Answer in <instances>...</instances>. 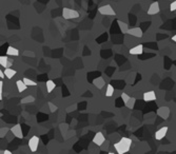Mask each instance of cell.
Wrapping results in <instances>:
<instances>
[{"instance_id": "obj_18", "label": "cell", "mask_w": 176, "mask_h": 154, "mask_svg": "<svg viewBox=\"0 0 176 154\" xmlns=\"http://www.w3.org/2000/svg\"><path fill=\"white\" fill-rule=\"evenodd\" d=\"M55 87H56V85L53 80H47V91L49 92V93H51V92L55 89Z\"/></svg>"}, {"instance_id": "obj_21", "label": "cell", "mask_w": 176, "mask_h": 154, "mask_svg": "<svg viewBox=\"0 0 176 154\" xmlns=\"http://www.w3.org/2000/svg\"><path fill=\"white\" fill-rule=\"evenodd\" d=\"M135 102H136V99L135 98H130V100L127 102V104H124V105L127 106L129 109H133L134 108V105H135Z\"/></svg>"}, {"instance_id": "obj_24", "label": "cell", "mask_w": 176, "mask_h": 154, "mask_svg": "<svg viewBox=\"0 0 176 154\" xmlns=\"http://www.w3.org/2000/svg\"><path fill=\"white\" fill-rule=\"evenodd\" d=\"M170 11L171 12H174L176 11V0H174L173 2L170 4Z\"/></svg>"}, {"instance_id": "obj_15", "label": "cell", "mask_w": 176, "mask_h": 154, "mask_svg": "<svg viewBox=\"0 0 176 154\" xmlns=\"http://www.w3.org/2000/svg\"><path fill=\"white\" fill-rule=\"evenodd\" d=\"M16 70L12 69V68H6V70H4V74H6V78H8V79H12L13 77L16 75Z\"/></svg>"}, {"instance_id": "obj_6", "label": "cell", "mask_w": 176, "mask_h": 154, "mask_svg": "<svg viewBox=\"0 0 176 154\" xmlns=\"http://www.w3.org/2000/svg\"><path fill=\"white\" fill-rule=\"evenodd\" d=\"M168 130H169L168 127H162V128L158 129L156 132H155V134H154L155 139H156V140H161L162 138H165V136L167 135V133H168Z\"/></svg>"}, {"instance_id": "obj_17", "label": "cell", "mask_w": 176, "mask_h": 154, "mask_svg": "<svg viewBox=\"0 0 176 154\" xmlns=\"http://www.w3.org/2000/svg\"><path fill=\"white\" fill-rule=\"evenodd\" d=\"M6 55L8 56H18L19 55V51L18 49L14 47H8L6 50Z\"/></svg>"}, {"instance_id": "obj_8", "label": "cell", "mask_w": 176, "mask_h": 154, "mask_svg": "<svg viewBox=\"0 0 176 154\" xmlns=\"http://www.w3.org/2000/svg\"><path fill=\"white\" fill-rule=\"evenodd\" d=\"M157 115L163 119H167L170 115V109L168 107H160L157 110Z\"/></svg>"}, {"instance_id": "obj_3", "label": "cell", "mask_w": 176, "mask_h": 154, "mask_svg": "<svg viewBox=\"0 0 176 154\" xmlns=\"http://www.w3.org/2000/svg\"><path fill=\"white\" fill-rule=\"evenodd\" d=\"M98 12L100 13L101 15H105V16H114L116 14L115 11L113 10V8L109 4L107 6H99L98 8Z\"/></svg>"}, {"instance_id": "obj_29", "label": "cell", "mask_w": 176, "mask_h": 154, "mask_svg": "<svg viewBox=\"0 0 176 154\" xmlns=\"http://www.w3.org/2000/svg\"><path fill=\"white\" fill-rule=\"evenodd\" d=\"M2 154H13L10 150H4V151H2Z\"/></svg>"}, {"instance_id": "obj_7", "label": "cell", "mask_w": 176, "mask_h": 154, "mask_svg": "<svg viewBox=\"0 0 176 154\" xmlns=\"http://www.w3.org/2000/svg\"><path fill=\"white\" fill-rule=\"evenodd\" d=\"M159 12H160V6H159V3L157 2V1L151 3L148 8V15H156L158 14Z\"/></svg>"}, {"instance_id": "obj_1", "label": "cell", "mask_w": 176, "mask_h": 154, "mask_svg": "<svg viewBox=\"0 0 176 154\" xmlns=\"http://www.w3.org/2000/svg\"><path fill=\"white\" fill-rule=\"evenodd\" d=\"M131 145H132V139L131 138L122 137L120 138L118 143H116L114 145V148H115L116 152L118 154H126L127 152H129Z\"/></svg>"}, {"instance_id": "obj_19", "label": "cell", "mask_w": 176, "mask_h": 154, "mask_svg": "<svg viewBox=\"0 0 176 154\" xmlns=\"http://www.w3.org/2000/svg\"><path fill=\"white\" fill-rule=\"evenodd\" d=\"M114 94V88H113L112 85H108L107 87V91H105V96L111 97Z\"/></svg>"}, {"instance_id": "obj_20", "label": "cell", "mask_w": 176, "mask_h": 154, "mask_svg": "<svg viewBox=\"0 0 176 154\" xmlns=\"http://www.w3.org/2000/svg\"><path fill=\"white\" fill-rule=\"evenodd\" d=\"M118 24H119V27H120L121 31H122L124 33H128L129 29H128V24H127V23H124V22H121V21H118Z\"/></svg>"}, {"instance_id": "obj_10", "label": "cell", "mask_w": 176, "mask_h": 154, "mask_svg": "<svg viewBox=\"0 0 176 154\" xmlns=\"http://www.w3.org/2000/svg\"><path fill=\"white\" fill-rule=\"evenodd\" d=\"M105 137L103 136V134H102L101 132H97L93 137V143L95 144V145H97V146H101L102 144L105 143Z\"/></svg>"}, {"instance_id": "obj_16", "label": "cell", "mask_w": 176, "mask_h": 154, "mask_svg": "<svg viewBox=\"0 0 176 154\" xmlns=\"http://www.w3.org/2000/svg\"><path fill=\"white\" fill-rule=\"evenodd\" d=\"M93 83L97 89H102V87L105 85V80L102 77H97L96 79H94Z\"/></svg>"}, {"instance_id": "obj_23", "label": "cell", "mask_w": 176, "mask_h": 154, "mask_svg": "<svg viewBox=\"0 0 176 154\" xmlns=\"http://www.w3.org/2000/svg\"><path fill=\"white\" fill-rule=\"evenodd\" d=\"M121 98H122V102H124V104H127V102L130 100V98H131V97H130L127 93H122V94H121Z\"/></svg>"}, {"instance_id": "obj_13", "label": "cell", "mask_w": 176, "mask_h": 154, "mask_svg": "<svg viewBox=\"0 0 176 154\" xmlns=\"http://www.w3.org/2000/svg\"><path fill=\"white\" fill-rule=\"evenodd\" d=\"M12 61L8 60V55L6 56H0V64H1V66H3L4 69H6V68H11V64H12Z\"/></svg>"}, {"instance_id": "obj_5", "label": "cell", "mask_w": 176, "mask_h": 154, "mask_svg": "<svg viewBox=\"0 0 176 154\" xmlns=\"http://www.w3.org/2000/svg\"><path fill=\"white\" fill-rule=\"evenodd\" d=\"M10 131H11L12 133H13V135H14L15 137L17 138H23V132H22V129H21V126H20L19 124L15 125V126H13L10 129Z\"/></svg>"}, {"instance_id": "obj_27", "label": "cell", "mask_w": 176, "mask_h": 154, "mask_svg": "<svg viewBox=\"0 0 176 154\" xmlns=\"http://www.w3.org/2000/svg\"><path fill=\"white\" fill-rule=\"evenodd\" d=\"M8 128H6V129L3 130V129H1V137H3V132H4V134H6V132H8Z\"/></svg>"}, {"instance_id": "obj_2", "label": "cell", "mask_w": 176, "mask_h": 154, "mask_svg": "<svg viewBox=\"0 0 176 154\" xmlns=\"http://www.w3.org/2000/svg\"><path fill=\"white\" fill-rule=\"evenodd\" d=\"M62 17L64 19H74V18H78L79 17V13L75 10H72L69 8H64L62 10Z\"/></svg>"}, {"instance_id": "obj_31", "label": "cell", "mask_w": 176, "mask_h": 154, "mask_svg": "<svg viewBox=\"0 0 176 154\" xmlns=\"http://www.w3.org/2000/svg\"><path fill=\"white\" fill-rule=\"evenodd\" d=\"M108 154H115V153H113V152H110V153H108Z\"/></svg>"}, {"instance_id": "obj_4", "label": "cell", "mask_w": 176, "mask_h": 154, "mask_svg": "<svg viewBox=\"0 0 176 154\" xmlns=\"http://www.w3.org/2000/svg\"><path fill=\"white\" fill-rule=\"evenodd\" d=\"M39 139L38 136H32L29 140V148L32 152H36L37 151V149H38V145H39Z\"/></svg>"}, {"instance_id": "obj_26", "label": "cell", "mask_w": 176, "mask_h": 154, "mask_svg": "<svg viewBox=\"0 0 176 154\" xmlns=\"http://www.w3.org/2000/svg\"><path fill=\"white\" fill-rule=\"evenodd\" d=\"M28 100H30V102H34V98H33V97L28 96V97H25L24 99H22L21 102H28Z\"/></svg>"}, {"instance_id": "obj_22", "label": "cell", "mask_w": 176, "mask_h": 154, "mask_svg": "<svg viewBox=\"0 0 176 154\" xmlns=\"http://www.w3.org/2000/svg\"><path fill=\"white\" fill-rule=\"evenodd\" d=\"M23 81H24V83L27 85H36V83L35 81H34V80H32V79H30V78H27V77H24V78H23Z\"/></svg>"}, {"instance_id": "obj_28", "label": "cell", "mask_w": 176, "mask_h": 154, "mask_svg": "<svg viewBox=\"0 0 176 154\" xmlns=\"http://www.w3.org/2000/svg\"><path fill=\"white\" fill-rule=\"evenodd\" d=\"M4 76H6V74L3 73V71H0V78H1V79H3V78H4Z\"/></svg>"}, {"instance_id": "obj_11", "label": "cell", "mask_w": 176, "mask_h": 154, "mask_svg": "<svg viewBox=\"0 0 176 154\" xmlns=\"http://www.w3.org/2000/svg\"><path fill=\"white\" fill-rule=\"evenodd\" d=\"M142 52H143L142 44H137V46H135L134 48L130 49L129 51V53L131 55H140V54H142Z\"/></svg>"}, {"instance_id": "obj_14", "label": "cell", "mask_w": 176, "mask_h": 154, "mask_svg": "<svg viewBox=\"0 0 176 154\" xmlns=\"http://www.w3.org/2000/svg\"><path fill=\"white\" fill-rule=\"evenodd\" d=\"M16 85H17V89H18V92H20V93L24 92L25 90L28 89V85H25L23 80H17V81H16Z\"/></svg>"}, {"instance_id": "obj_25", "label": "cell", "mask_w": 176, "mask_h": 154, "mask_svg": "<svg viewBox=\"0 0 176 154\" xmlns=\"http://www.w3.org/2000/svg\"><path fill=\"white\" fill-rule=\"evenodd\" d=\"M49 107H50V110H51V112H55V111H57V107L53 105L52 102H49Z\"/></svg>"}, {"instance_id": "obj_12", "label": "cell", "mask_w": 176, "mask_h": 154, "mask_svg": "<svg viewBox=\"0 0 176 154\" xmlns=\"http://www.w3.org/2000/svg\"><path fill=\"white\" fill-rule=\"evenodd\" d=\"M143 100L145 102H154L156 100V94L154 91H148L143 93Z\"/></svg>"}, {"instance_id": "obj_9", "label": "cell", "mask_w": 176, "mask_h": 154, "mask_svg": "<svg viewBox=\"0 0 176 154\" xmlns=\"http://www.w3.org/2000/svg\"><path fill=\"white\" fill-rule=\"evenodd\" d=\"M128 34H130L131 36H134V37H136V38H141V37H142V35H143V32H142V30H141L140 28L136 27V28L129 29V31H128Z\"/></svg>"}, {"instance_id": "obj_30", "label": "cell", "mask_w": 176, "mask_h": 154, "mask_svg": "<svg viewBox=\"0 0 176 154\" xmlns=\"http://www.w3.org/2000/svg\"><path fill=\"white\" fill-rule=\"evenodd\" d=\"M172 40H173L174 42H176V34H175V35H173V37H172Z\"/></svg>"}]
</instances>
